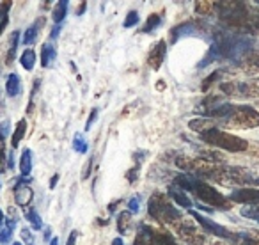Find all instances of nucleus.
Returning <instances> with one entry per match:
<instances>
[{"instance_id":"obj_15","label":"nucleus","mask_w":259,"mask_h":245,"mask_svg":"<svg viewBox=\"0 0 259 245\" xmlns=\"http://www.w3.org/2000/svg\"><path fill=\"white\" fill-rule=\"evenodd\" d=\"M220 125H224V123L217 121V119H208V117H195V119H192V121H188V128L199 135L206 134V132H209V130H215Z\"/></svg>"},{"instance_id":"obj_28","label":"nucleus","mask_w":259,"mask_h":245,"mask_svg":"<svg viewBox=\"0 0 259 245\" xmlns=\"http://www.w3.org/2000/svg\"><path fill=\"white\" fill-rule=\"evenodd\" d=\"M25 217H27V220L30 222V226H32L34 231H41V229H43V220H41L39 213L36 212V208H32V206L25 208Z\"/></svg>"},{"instance_id":"obj_35","label":"nucleus","mask_w":259,"mask_h":245,"mask_svg":"<svg viewBox=\"0 0 259 245\" xmlns=\"http://www.w3.org/2000/svg\"><path fill=\"white\" fill-rule=\"evenodd\" d=\"M240 215L245 219H252L259 222V205H247L243 208H240Z\"/></svg>"},{"instance_id":"obj_18","label":"nucleus","mask_w":259,"mask_h":245,"mask_svg":"<svg viewBox=\"0 0 259 245\" xmlns=\"http://www.w3.org/2000/svg\"><path fill=\"white\" fill-rule=\"evenodd\" d=\"M167 194H169V197L174 199L181 208H192V199L188 197L187 192H185L183 188L178 187V185H170L169 190H167Z\"/></svg>"},{"instance_id":"obj_27","label":"nucleus","mask_w":259,"mask_h":245,"mask_svg":"<svg viewBox=\"0 0 259 245\" xmlns=\"http://www.w3.org/2000/svg\"><path fill=\"white\" fill-rule=\"evenodd\" d=\"M25 132H27V119H20L18 125H16V128H15V134H13V139H11L13 149H16L20 146V142H22Z\"/></svg>"},{"instance_id":"obj_50","label":"nucleus","mask_w":259,"mask_h":245,"mask_svg":"<svg viewBox=\"0 0 259 245\" xmlns=\"http://www.w3.org/2000/svg\"><path fill=\"white\" fill-rule=\"evenodd\" d=\"M50 245H59V238H57V236H55V238H52Z\"/></svg>"},{"instance_id":"obj_17","label":"nucleus","mask_w":259,"mask_h":245,"mask_svg":"<svg viewBox=\"0 0 259 245\" xmlns=\"http://www.w3.org/2000/svg\"><path fill=\"white\" fill-rule=\"evenodd\" d=\"M240 68H241V71L248 76L257 75L259 73V50H255V52H252L250 55H247V57L241 61Z\"/></svg>"},{"instance_id":"obj_51","label":"nucleus","mask_w":259,"mask_h":245,"mask_svg":"<svg viewBox=\"0 0 259 245\" xmlns=\"http://www.w3.org/2000/svg\"><path fill=\"white\" fill-rule=\"evenodd\" d=\"M45 238H47V240H48V238H50V229L45 231Z\"/></svg>"},{"instance_id":"obj_37","label":"nucleus","mask_w":259,"mask_h":245,"mask_svg":"<svg viewBox=\"0 0 259 245\" xmlns=\"http://www.w3.org/2000/svg\"><path fill=\"white\" fill-rule=\"evenodd\" d=\"M139 22H141V18H139V13L134 9V11H130L128 15H126L124 23H122V25H124L126 29H132V27H135Z\"/></svg>"},{"instance_id":"obj_48","label":"nucleus","mask_w":259,"mask_h":245,"mask_svg":"<svg viewBox=\"0 0 259 245\" xmlns=\"http://www.w3.org/2000/svg\"><path fill=\"white\" fill-rule=\"evenodd\" d=\"M85 9H87V2H80V6H78V9H76V15H82V13L83 11H85Z\"/></svg>"},{"instance_id":"obj_39","label":"nucleus","mask_w":259,"mask_h":245,"mask_svg":"<svg viewBox=\"0 0 259 245\" xmlns=\"http://www.w3.org/2000/svg\"><path fill=\"white\" fill-rule=\"evenodd\" d=\"M139 205H141V195H134V197L128 201V208L132 213H137L139 212Z\"/></svg>"},{"instance_id":"obj_4","label":"nucleus","mask_w":259,"mask_h":245,"mask_svg":"<svg viewBox=\"0 0 259 245\" xmlns=\"http://www.w3.org/2000/svg\"><path fill=\"white\" fill-rule=\"evenodd\" d=\"M148 213L151 219L156 222L169 224V226H176L183 220L181 212L172 205L169 194H162V192H155L148 201Z\"/></svg>"},{"instance_id":"obj_24","label":"nucleus","mask_w":259,"mask_h":245,"mask_svg":"<svg viewBox=\"0 0 259 245\" xmlns=\"http://www.w3.org/2000/svg\"><path fill=\"white\" fill-rule=\"evenodd\" d=\"M55 57H57V50L50 43H45L43 48H41V66L43 68H50L52 62L55 61Z\"/></svg>"},{"instance_id":"obj_34","label":"nucleus","mask_w":259,"mask_h":245,"mask_svg":"<svg viewBox=\"0 0 259 245\" xmlns=\"http://www.w3.org/2000/svg\"><path fill=\"white\" fill-rule=\"evenodd\" d=\"M240 245H259V231L240 233Z\"/></svg>"},{"instance_id":"obj_42","label":"nucleus","mask_w":259,"mask_h":245,"mask_svg":"<svg viewBox=\"0 0 259 245\" xmlns=\"http://www.w3.org/2000/svg\"><path fill=\"white\" fill-rule=\"evenodd\" d=\"M93 162H94V158H93V156H91L89 162H87V167H85V169H83V173H82V180H85V178L89 176L91 169H93Z\"/></svg>"},{"instance_id":"obj_33","label":"nucleus","mask_w":259,"mask_h":245,"mask_svg":"<svg viewBox=\"0 0 259 245\" xmlns=\"http://www.w3.org/2000/svg\"><path fill=\"white\" fill-rule=\"evenodd\" d=\"M130 222H132V212H121L117 215V231L121 234H124L126 231H128V227H130Z\"/></svg>"},{"instance_id":"obj_44","label":"nucleus","mask_w":259,"mask_h":245,"mask_svg":"<svg viewBox=\"0 0 259 245\" xmlns=\"http://www.w3.org/2000/svg\"><path fill=\"white\" fill-rule=\"evenodd\" d=\"M15 167V149L9 151V156H8V169H13Z\"/></svg>"},{"instance_id":"obj_1","label":"nucleus","mask_w":259,"mask_h":245,"mask_svg":"<svg viewBox=\"0 0 259 245\" xmlns=\"http://www.w3.org/2000/svg\"><path fill=\"white\" fill-rule=\"evenodd\" d=\"M257 41L250 36H240L231 32H217L213 37V45L209 47L206 57L199 62V68H206L211 62L229 61L233 64H241L247 55L255 52Z\"/></svg>"},{"instance_id":"obj_3","label":"nucleus","mask_w":259,"mask_h":245,"mask_svg":"<svg viewBox=\"0 0 259 245\" xmlns=\"http://www.w3.org/2000/svg\"><path fill=\"white\" fill-rule=\"evenodd\" d=\"M219 20L227 27H234V29H243L252 30L254 32L255 18L257 13L252 9L247 2H240V0H231V2H219Z\"/></svg>"},{"instance_id":"obj_41","label":"nucleus","mask_w":259,"mask_h":245,"mask_svg":"<svg viewBox=\"0 0 259 245\" xmlns=\"http://www.w3.org/2000/svg\"><path fill=\"white\" fill-rule=\"evenodd\" d=\"M8 135H9V121L8 119H4V121H2V139H8Z\"/></svg>"},{"instance_id":"obj_29","label":"nucleus","mask_w":259,"mask_h":245,"mask_svg":"<svg viewBox=\"0 0 259 245\" xmlns=\"http://www.w3.org/2000/svg\"><path fill=\"white\" fill-rule=\"evenodd\" d=\"M68 2L66 0H61V2H57V6H55L54 9V22L55 25H61L62 22H64L66 15H68Z\"/></svg>"},{"instance_id":"obj_32","label":"nucleus","mask_w":259,"mask_h":245,"mask_svg":"<svg viewBox=\"0 0 259 245\" xmlns=\"http://www.w3.org/2000/svg\"><path fill=\"white\" fill-rule=\"evenodd\" d=\"M222 76H224V69H215V71H213L211 75L206 76L204 82L201 84V91H202V93H208L209 87H211L215 82H219V80L222 78Z\"/></svg>"},{"instance_id":"obj_36","label":"nucleus","mask_w":259,"mask_h":245,"mask_svg":"<svg viewBox=\"0 0 259 245\" xmlns=\"http://www.w3.org/2000/svg\"><path fill=\"white\" fill-rule=\"evenodd\" d=\"M73 149H75L76 153H82V155H85L87 153V142L85 139L82 137V134H75V137H73Z\"/></svg>"},{"instance_id":"obj_7","label":"nucleus","mask_w":259,"mask_h":245,"mask_svg":"<svg viewBox=\"0 0 259 245\" xmlns=\"http://www.w3.org/2000/svg\"><path fill=\"white\" fill-rule=\"evenodd\" d=\"M236 105L229 103L226 101L222 96H206L204 100L201 101V105L197 107V112L202 115V117H208V119H217V121H226L231 114L234 112Z\"/></svg>"},{"instance_id":"obj_31","label":"nucleus","mask_w":259,"mask_h":245,"mask_svg":"<svg viewBox=\"0 0 259 245\" xmlns=\"http://www.w3.org/2000/svg\"><path fill=\"white\" fill-rule=\"evenodd\" d=\"M20 62H22L23 69L30 71V69L34 68V64H36V52H34L32 48H27L22 54V57H20Z\"/></svg>"},{"instance_id":"obj_19","label":"nucleus","mask_w":259,"mask_h":245,"mask_svg":"<svg viewBox=\"0 0 259 245\" xmlns=\"http://www.w3.org/2000/svg\"><path fill=\"white\" fill-rule=\"evenodd\" d=\"M32 199H34V192H32V188H29V185L15 188V201L18 206L29 208V205L32 202Z\"/></svg>"},{"instance_id":"obj_8","label":"nucleus","mask_w":259,"mask_h":245,"mask_svg":"<svg viewBox=\"0 0 259 245\" xmlns=\"http://www.w3.org/2000/svg\"><path fill=\"white\" fill-rule=\"evenodd\" d=\"M224 125L234 130H252L259 127V112L250 105H236L234 112L224 121Z\"/></svg>"},{"instance_id":"obj_22","label":"nucleus","mask_w":259,"mask_h":245,"mask_svg":"<svg viewBox=\"0 0 259 245\" xmlns=\"http://www.w3.org/2000/svg\"><path fill=\"white\" fill-rule=\"evenodd\" d=\"M18 43H20V32H18V30H15V32L9 36V50H8V55H6V59H4L6 66H13V62H15Z\"/></svg>"},{"instance_id":"obj_6","label":"nucleus","mask_w":259,"mask_h":245,"mask_svg":"<svg viewBox=\"0 0 259 245\" xmlns=\"http://www.w3.org/2000/svg\"><path fill=\"white\" fill-rule=\"evenodd\" d=\"M215 181L222 185H236V187L241 188H257L259 174L255 171L247 169V167L224 166Z\"/></svg>"},{"instance_id":"obj_13","label":"nucleus","mask_w":259,"mask_h":245,"mask_svg":"<svg viewBox=\"0 0 259 245\" xmlns=\"http://www.w3.org/2000/svg\"><path fill=\"white\" fill-rule=\"evenodd\" d=\"M233 202L240 205H259V188H236L229 194Z\"/></svg>"},{"instance_id":"obj_5","label":"nucleus","mask_w":259,"mask_h":245,"mask_svg":"<svg viewBox=\"0 0 259 245\" xmlns=\"http://www.w3.org/2000/svg\"><path fill=\"white\" fill-rule=\"evenodd\" d=\"M199 139H201L202 142H206V144L213 146V148H220L229 153H245L250 148V144H248L245 139L236 137V135H233V134H227V132H222L220 128L206 132V134L199 135Z\"/></svg>"},{"instance_id":"obj_12","label":"nucleus","mask_w":259,"mask_h":245,"mask_svg":"<svg viewBox=\"0 0 259 245\" xmlns=\"http://www.w3.org/2000/svg\"><path fill=\"white\" fill-rule=\"evenodd\" d=\"M204 30L201 22H194V20H188V22L178 23L176 27L169 30V37H170V45L178 43L181 37H188V36H195V34H201Z\"/></svg>"},{"instance_id":"obj_20","label":"nucleus","mask_w":259,"mask_h":245,"mask_svg":"<svg viewBox=\"0 0 259 245\" xmlns=\"http://www.w3.org/2000/svg\"><path fill=\"white\" fill-rule=\"evenodd\" d=\"M238 96L259 98V78L248 80V82H240V93H238Z\"/></svg>"},{"instance_id":"obj_53","label":"nucleus","mask_w":259,"mask_h":245,"mask_svg":"<svg viewBox=\"0 0 259 245\" xmlns=\"http://www.w3.org/2000/svg\"><path fill=\"white\" fill-rule=\"evenodd\" d=\"M13 245H22V243H18V241H15V243H13Z\"/></svg>"},{"instance_id":"obj_9","label":"nucleus","mask_w":259,"mask_h":245,"mask_svg":"<svg viewBox=\"0 0 259 245\" xmlns=\"http://www.w3.org/2000/svg\"><path fill=\"white\" fill-rule=\"evenodd\" d=\"M188 213H190L192 219H194L195 222H197L199 226H201L208 234H213V236H219V238H222V240H227L229 243H233V245H240V233L229 231L227 227H224V226H220V224L213 222L211 219H208V217H204V215H201V213L194 212V210H188Z\"/></svg>"},{"instance_id":"obj_25","label":"nucleus","mask_w":259,"mask_h":245,"mask_svg":"<svg viewBox=\"0 0 259 245\" xmlns=\"http://www.w3.org/2000/svg\"><path fill=\"white\" fill-rule=\"evenodd\" d=\"M217 9H219V2H211V0H199V2H195V11H197V15L208 16V15H213Z\"/></svg>"},{"instance_id":"obj_10","label":"nucleus","mask_w":259,"mask_h":245,"mask_svg":"<svg viewBox=\"0 0 259 245\" xmlns=\"http://www.w3.org/2000/svg\"><path fill=\"white\" fill-rule=\"evenodd\" d=\"M134 245H178V241L165 231L155 229L148 224H141L137 227Z\"/></svg>"},{"instance_id":"obj_52","label":"nucleus","mask_w":259,"mask_h":245,"mask_svg":"<svg viewBox=\"0 0 259 245\" xmlns=\"http://www.w3.org/2000/svg\"><path fill=\"white\" fill-rule=\"evenodd\" d=\"M213 245H227V243H224V241H217V243H213Z\"/></svg>"},{"instance_id":"obj_26","label":"nucleus","mask_w":259,"mask_h":245,"mask_svg":"<svg viewBox=\"0 0 259 245\" xmlns=\"http://www.w3.org/2000/svg\"><path fill=\"white\" fill-rule=\"evenodd\" d=\"M30 171H32V151L27 148L20 158V173H22V176L30 178Z\"/></svg>"},{"instance_id":"obj_14","label":"nucleus","mask_w":259,"mask_h":245,"mask_svg":"<svg viewBox=\"0 0 259 245\" xmlns=\"http://www.w3.org/2000/svg\"><path fill=\"white\" fill-rule=\"evenodd\" d=\"M165 55H167V43L165 41H158V43L151 48V52H149V55H148L149 68L158 71V69L162 68L163 61H165Z\"/></svg>"},{"instance_id":"obj_54","label":"nucleus","mask_w":259,"mask_h":245,"mask_svg":"<svg viewBox=\"0 0 259 245\" xmlns=\"http://www.w3.org/2000/svg\"><path fill=\"white\" fill-rule=\"evenodd\" d=\"M255 4H257V6H259V0H257V2H255Z\"/></svg>"},{"instance_id":"obj_49","label":"nucleus","mask_w":259,"mask_h":245,"mask_svg":"<svg viewBox=\"0 0 259 245\" xmlns=\"http://www.w3.org/2000/svg\"><path fill=\"white\" fill-rule=\"evenodd\" d=\"M112 245H124V243H122V238H114Z\"/></svg>"},{"instance_id":"obj_21","label":"nucleus","mask_w":259,"mask_h":245,"mask_svg":"<svg viewBox=\"0 0 259 245\" xmlns=\"http://www.w3.org/2000/svg\"><path fill=\"white\" fill-rule=\"evenodd\" d=\"M6 93L13 98L22 93V80H20L18 73H11V75L8 76V80H6Z\"/></svg>"},{"instance_id":"obj_30","label":"nucleus","mask_w":259,"mask_h":245,"mask_svg":"<svg viewBox=\"0 0 259 245\" xmlns=\"http://www.w3.org/2000/svg\"><path fill=\"white\" fill-rule=\"evenodd\" d=\"M160 23H162V16L156 15V13H153V15H149L148 20H146L144 27H142V32H144V34H151L153 30L158 29Z\"/></svg>"},{"instance_id":"obj_47","label":"nucleus","mask_w":259,"mask_h":245,"mask_svg":"<svg viewBox=\"0 0 259 245\" xmlns=\"http://www.w3.org/2000/svg\"><path fill=\"white\" fill-rule=\"evenodd\" d=\"M57 183H59V174H54V176H52V180H50V188H52V190H54Z\"/></svg>"},{"instance_id":"obj_45","label":"nucleus","mask_w":259,"mask_h":245,"mask_svg":"<svg viewBox=\"0 0 259 245\" xmlns=\"http://www.w3.org/2000/svg\"><path fill=\"white\" fill-rule=\"evenodd\" d=\"M76 236H78V233L76 231H73L71 234H69L68 241H66V245H76Z\"/></svg>"},{"instance_id":"obj_16","label":"nucleus","mask_w":259,"mask_h":245,"mask_svg":"<svg viewBox=\"0 0 259 245\" xmlns=\"http://www.w3.org/2000/svg\"><path fill=\"white\" fill-rule=\"evenodd\" d=\"M2 233H0V243L2 245H8L9 240H11V234L13 231H15L16 227V222H18V219H16V215H13V208L9 210V217L2 215Z\"/></svg>"},{"instance_id":"obj_46","label":"nucleus","mask_w":259,"mask_h":245,"mask_svg":"<svg viewBox=\"0 0 259 245\" xmlns=\"http://www.w3.org/2000/svg\"><path fill=\"white\" fill-rule=\"evenodd\" d=\"M119 205H121V199H117V201L110 202V205H108V212H110V213H114V212H115V208H117Z\"/></svg>"},{"instance_id":"obj_2","label":"nucleus","mask_w":259,"mask_h":245,"mask_svg":"<svg viewBox=\"0 0 259 245\" xmlns=\"http://www.w3.org/2000/svg\"><path fill=\"white\" fill-rule=\"evenodd\" d=\"M174 185L183 188L185 192H194L195 197L201 199L206 205L213 206V208L231 210V206H233L231 199H227L226 195L220 194L215 187H211L209 183H206L204 180L194 176V174H188V173L174 174Z\"/></svg>"},{"instance_id":"obj_23","label":"nucleus","mask_w":259,"mask_h":245,"mask_svg":"<svg viewBox=\"0 0 259 245\" xmlns=\"http://www.w3.org/2000/svg\"><path fill=\"white\" fill-rule=\"evenodd\" d=\"M41 25H45V18H37L34 22V25H30L29 29L25 30V37H23V43L29 47V45H34L37 39V34H39V29Z\"/></svg>"},{"instance_id":"obj_38","label":"nucleus","mask_w":259,"mask_h":245,"mask_svg":"<svg viewBox=\"0 0 259 245\" xmlns=\"http://www.w3.org/2000/svg\"><path fill=\"white\" fill-rule=\"evenodd\" d=\"M22 240L25 245H34V234L29 227H23L22 229Z\"/></svg>"},{"instance_id":"obj_11","label":"nucleus","mask_w":259,"mask_h":245,"mask_svg":"<svg viewBox=\"0 0 259 245\" xmlns=\"http://www.w3.org/2000/svg\"><path fill=\"white\" fill-rule=\"evenodd\" d=\"M174 231L187 245H204L206 241L204 233L199 231L195 222H190V220H181L180 224L174 226Z\"/></svg>"},{"instance_id":"obj_43","label":"nucleus","mask_w":259,"mask_h":245,"mask_svg":"<svg viewBox=\"0 0 259 245\" xmlns=\"http://www.w3.org/2000/svg\"><path fill=\"white\" fill-rule=\"evenodd\" d=\"M61 29H62V25H55L50 32V39H57V36L61 34Z\"/></svg>"},{"instance_id":"obj_40","label":"nucleus","mask_w":259,"mask_h":245,"mask_svg":"<svg viewBox=\"0 0 259 245\" xmlns=\"http://www.w3.org/2000/svg\"><path fill=\"white\" fill-rule=\"evenodd\" d=\"M96 117H98V108L94 107L93 110H91L89 119H87V123H85V132H87V130H91V127H93V125H94V121H96Z\"/></svg>"}]
</instances>
